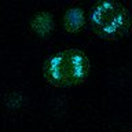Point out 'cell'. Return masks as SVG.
I'll use <instances>...</instances> for the list:
<instances>
[{
    "mask_svg": "<svg viewBox=\"0 0 132 132\" xmlns=\"http://www.w3.org/2000/svg\"><path fill=\"white\" fill-rule=\"evenodd\" d=\"M89 25L96 36L102 39H116L128 29L127 8L114 2L96 3L91 10Z\"/></svg>",
    "mask_w": 132,
    "mask_h": 132,
    "instance_id": "1",
    "label": "cell"
},
{
    "mask_svg": "<svg viewBox=\"0 0 132 132\" xmlns=\"http://www.w3.org/2000/svg\"><path fill=\"white\" fill-rule=\"evenodd\" d=\"M89 72V61L80 50H68L63 58L65 85L80 84L87 78Z\"/></svg>",
    "mask_w": 132,
    "mask_h": 132,
    "instance_id": "2",
    "label": "cell"
},
{
    "mask_svg": "<svg viewBox=\"0 0 132 132\" xmlns=\"http://www.w3.org/2000/svg\"><path fill=\"white\" fill-rule=\"evenodd\" d=\"M63 58H65V51H61L50 56L47 62L44 63V76L50 84L65 85Z\"/></svg>",
    "mask_w": 132,
    "mask_h": 132,
    "instance_id": "3",
    "label": "cell"
},
{
    "mask_svg": "<svg viewBox=\"0 0 132 132\" xmlns=\"http://www.w3.org/2000/svg\"><path fill=\"white\" fill-rule=\"evenodd\" d=\"M84 11L78 7L69 8L63 16V26L68 32H77L84 26Z\"/></svg>",
    "mask_w": 132,
    "mask_h": 132,
    "instance_id": "4",
    "label": "cell"
},
{
    "mask_svg": "<svg viewBox=\"0 0 132 132\" xmlns=\"http://www.w3.org/2000/svg\"><path fill=\"white\" fill-rule=\"evenodd\" d=\"M30 26L39 36L41 37L50 36V33L52 32V28H54L52 15L50 12H40V14L35 15V18L32 19Z\"/></svg>",
    "mask_w": 132,
    "mask_h": 132,
    "instance_id": "5",
    "label": "cell"
}]
</instances>
